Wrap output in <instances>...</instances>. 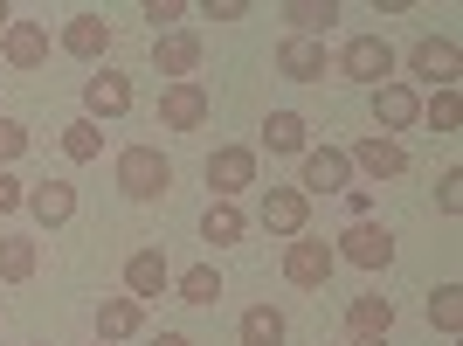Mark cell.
<instances>
[{
  "label": "cell",
  "instance_id": "9c48e42d",
  "mask_svg": "<svg viewBox=\"0 0 463 346\" xmlns=\"http://www.w3.org/2000/svg\"><path fill=\"white\" fill-rule=\"evenodd\" d=\"M132 111V77H125V70H111V62H104V70H97V77H83V118H125Z\"/></svg>",
  "mask_w": 463,
  "mask_h": 346
},
{
  "label": "cell",
  "instance_id": "4316f807",
  "mask_svg": "<svg viewBox=\"0 0 463 346\" xmlns=\"http://www.w3.org/2000/svg\"><path fill=\"white\" fill-rule=\"evenodd\" d=\"M62 153H70V159L83 167V159H97V153H104V132H97L90 118H70V125H62Z\"/></svg>",
  "mask_w": 463,
  "mask_h": 346
},
{
  "label": "cell",
  "instance_id": "603a6c76",
  "mask_svg": "<svg viewBox=\"0 0 463 346\" xmlns=\"http://www.w3.org/2000/svg\"><path fill=\"white\" fill-rule=\"evenodd\" d=\"M35 264H42L35 235H0V284H28Z\"/></svg>",
  "mask_w": 463,
  "mask_h": 346
},
{
  "label": "cell",
  "instance_id": "d6986e66",
  "mask_svg": "<svg viewBox=\"0 0 463 346\" xmlns=\"http://www.w3.org/2000/svg\"><path fill=\"white\" fill-rule=\"evenodd\" d=\"M138 326H146V305H138V298H104V305H97V346L132 340Z\"/></svg>",
  "mask_w": 463,
  "mask_h": 346
},
{
  "label": "cell",
  "instance_id": "d590c367",
  "mask_svg": "<svg viewBox=\"0 0 463 346\" xmlns=\"http://www.w3.org/2000/svg\"><path fill=\"white\" fill-rule=\"evenodd\" d=\"M153 346H194V340H187V332H159Z\"/></svg>",
  "mask_w": 463,
  "mask_h": 346
},
{
  "label": "cell",
  "instance_id": "83f0119b",
  "mask_svg": "<svg viewBox=\"0 0 463 346\" xmlns=\"http://www.w3.org/2000/svg\"><path fill=\"white\" fill-rule=\"evenodd\" d=\"M429 326L436 332H463V284H443L429 298Z\"/></svg>",
  "mask_w": 463,
  "mask_h": 346
},
{
  "label": "cell",
  "instance_id": "7402d4cb",
  "mask_svg": "<svg viewBox=\"0 0 463 346\" xmlns=\"http://www.w3.org/2000/svg\"><path fill=\"white\" fill-rule=\"evenodd\" d=\"M263 146L270 153H311V125L298 111H270L263 118Z\"/></svg>",
  "mask_w": 463,
  "mask_h": 346
},
{
  "label": "cell",
  "instance_id": "7a4b0ae2",
  "mask_svg": "<svg viewBox=\"0 0 463 346\" xmlns=\"http://www.w3.org/2000/svg\"><path fill=\"white\" fill-rule=\"evenodd\" d=\"M339 77L381 91V83H394V49H387L381 35H353L346 49H339Z\"/></svg>",
  "mask_w": 463,
  "mask_h": 346
},
{
  "label": "cell",
  "instance_id": "74e56055",
  "mask_svg": "<svg viewBox=\"0 0 463 346\" xmlns=\"http://www.w3.org/2000/svg\"><path fill=\"white\" fill-rule=\"evenodd\" d=\"M346 346H387V340H360V332H353V340H346Z\"/></svg>",
  "mask_w": 463,
  "mask_h": 346
},
{
  "label": "cell",
  "instance_id": "d4e9b609",
  "mask_svg": "<svg viewBox=\"0 0 463 346\" xmlns=\"http://www.w3.org/2000/svg\"><path fill=\"white\" fill-rule=\"evenodd\" d=\"M284 312H277V305H250V312H242V346H284Z\"/></svg>",
  "mask_w": 463,
  "mask_h": 346
},
{
  "label": "cell",
  "instance_id": "1f68e13d",
  "mask_svg": "<svg viewBox=\"0 0 463 346\" xmlns=\"http://www.w3.org/2000/svg\"><path fill=\"white\" fill-rule=\"evenodd\" d=\"M21 153H28V125H21V118H0V167L21 159Z\"/></svg>",
  "mask_w": 463,
  "mask_h": 346
},
{
  "label": "cell",
  "instance_id": "3957f363",
  "mask_svg": "<svg viewBox=\"0 0 463 346\" xmlns=\"http://www.w3.org/2000/svg\"><path fill=\"white\" fill-rule=\"evenodd\" d=\"M332 270H339V256H332V243H318V235H298L284 250V284H298V291H326Z\"/></svg>",
  "mask_w": 463,
  "mask_h": 346
},
{
  "label": "cell",
  "instance_id": "f1b7e54d",
  "mask_svg": "<svg viewBox=\"0 0 463 346\" xmlns=\"http://www.w3.org/2000/svg\"><path fill=\"white\" fill-rule=\"evenodd\" d=\"M422 118L436 125V132H457V125H463V97H457V91H436V97L422 104Z\"/></svg>",
  "mask_w": 463,
  "mask_h": 346
},
{
  "label": "cell",
  "instance_id": "8fae6325",
  "mask_svg": "<svg viewBox=\"0 0 463 346\" xmlns=\"http://www.w3.org/2000/svg\"><path fill=\"white\" fill-rule=\"evenodd\" d=\"M346 159H353V173H367V180H402L408 173V146L402 139H381V132H367Z\"/></svg>",
  "mask_w": 463,
  "mask_h": 346
},
{
  "label": "cell",
  "instance_id": "4dcf8cb0",
  "mask_svg": "<svg viewBox=\"0 0 463 346\" xmlns=\"http://www.w3.org/2000/svg\"><path fill=\"white\" fill-rule=\"evenodd\" d=\"M187 14V0H146V21H153V35H174V21Z\"/></svg>",
  "mask_w": 463,
  "mask_h": 346
},
{
  "label": "cell",
  "instance_id": "44dd1931",
  "mask_svg": "<svg viewBox=\"0 0 463 346\" xmlns=\"http://www.w3.org/2000/svg\"><path fill=\"white\" fill-rule=\"evenodd\" d=\"M242 229H250V222H242V208H235V201H208V215H201V243L235 250V243H242Z\"/></svg>",
  "mask_w": 463,
  "mask_h": 346
},
{
  "label": "cell",
  "instance_id": "5b68a950",
  "mask_svg": "<svg viewBox=\"0 0 463 346\" xmlns=\"http://www.w3.org/2000/svg\"><path fill=\"white\" fill-rule=\"evenodd\" d=\"M332 256L353 264V270H387V264H394V235H387L381 222H353V229L332 243Z\"/></svg>",
  "mask_w": 463,
  "mask_h": 346
},
{
  "label": "cell",
  "instance_id": "2e32d148",
  "mask_svg": "<svg viewBox=\"0 0 463 346\" xmlns=\"http://www.w3.org/2000/svg\"><path fill=\"white\" fill-rule=\"evenodd\" d=\"M305 222H311V201L298 187H263V229L270 235H290V243H298Z\"/></svg>",
  "mask_w": 463,
  "mask_h": 346
},
{
  "label": "cell",
  "instance_id": "30bf717a",
  "mask_svg": "<svg viewBox=\"0 0 463 346\" xmlns=\"http://www.w3.org/2000/svg\"><path fill=\"white\" fill-rule=\"evenodd\" d=\"M159 125L166 132H201L208 125V91L201 83H166L159 91Z\"/></svg>",
  "mask_w": 463,
  "mask_h": 346
},
{
  "label": "cell",
  "instance_id": "9a60e30c",
  "mask_svg": "<svg viewBox=\"0 0 463 346\" xmlns=\"http://www.w3.org/2000/svg\"><path fill=\"white\" fill-rule=\"evenodd\" d=\"M277 70H284L290 83H326L332 56H326V42H311V35H284V49H277Z\"/></svg>",
  "mask_w": 463,
  "mask_h": 346
},
{
  "label": "cell",
  "instance_id": "277c9868",
  "mask_svg": "<svg viewBox=\"0 0 463 346\" xmlns=\"http://www.w3.org/2000/svg\"><path fill=\"white\" fill-rule=\"evenodd\" d=\"M408 70L422 83H436V91H457V77H463V49L449 35H422L415 49H408Z\"/></svg>",
  "mask_w": 463,
  "mask_h": 346
},
{
  "label": "cell",
  "instance_id": "cb8c5ba5",
  "mask_svg": "<svg viewBox=\"0 0 463 346\" xmlns=\"http://www.w3.org/2000/svg\"><path fill=\"white\" fill-rule=\"evenodd\" d=\"M284 21H290V35H311V42H318L332 21H339V0H290Z\"/></svg>",
  "mask_w": 463,
  "mask_h": 346
},
{
  "label": "cell",
  "instance_id": "ba28073f",
  "mask_svg": "<svg viewBox=\"0 0 463 346\" xmlns=\"http://www.w3.org/2000/svg\"><path fill=\"white\" fill-rule=\"evenodd\" d=\"M111 42H118V28L97 14V7H83V14L62 21V49H70L77 62H104V56H111Z\"/></svg>",
  "mask_w": 463,
  "mask_h": 346
},
{
  "label": "cell",
  "instance_id": "e575fe53",
  "mask_svg": "<svg viewBox=\"0 0 463 346\" xmlns=\"http://www.w3.org/2000/svg\"><path fill=\"white\" fill-rule=\"evenodd\" d=\"M346 208H353V222H367V215H373V194L367 187H346Z\"/></svg>",
  "mask_w": 463,
  "mask_h": 346
},
{
  "label": "cell",
  "instance_id": "5bb4252c",
  "mask_svg": "<svg viewBox=\"0 0 463 346\" xmlns=\"http://www.w3.org/2000/svg\"><path fill=\"white\" fill-rule=\"evenodd\" d=\"M415 118H422V97H415V83H381V91H373V125H381V139L408 132Z\"/></svg>",
  "mask_w": 463,
  "mask_h": 346
},
{
  "label": "cell",
  "instance_id": "e0dca14e",
  "mask_svg": "<svg viewBox=\"0 0 463 346\" xmlns=\"http://www.w3.org/2000/svg\"><path fill=\"white\" fill-rule=\"evenodd\" d=\"M21 208L35 215L42 229H62V222L77 215V187H70V180H35V187L21 194Z\"/></svg>",
  "mask_w": 463,
  "mask_h": 346
},
{
  "label": "cell",
  "instance_id": "ffe728a7",
  "mask_svg": "<svg viewBox=\"0 0 463 346\" xmlns=\"http://www.w3.org/2000/svg\"><path fill=\"white\" fill-rule=\"evenodd\" d=\"M346 326L360 332V340H387V326H394V298H381V291H360L346 305Z\"/></svg>",
  "mask_w": 463,
  "mask_h": 346
},
{
  "label": "cell",
  "instance_id": "4fadbf2b",
  "mask_svg": "<svg viewBox=\"0 0 463 346\" xmlns=\"http://www.w3.org/2000/svg\"><path fill=\"white\" fill-rule=\"evenodd\" d=\"M166 291H174V270H166L159 250H132V256H125V298L153 305V298H166Z\"/></svg>",
  "mask_w": 463,
  "mask_h": 346
},
{
  "label": "cell",
  "instance_id": "8d00e7d4",
  "mask_svg": "<svg viewBox=\"0 0 463 346\" xmlns=\"http://www.w3.org/2000/svg\"><path fill=\"white\" fill-rule=\"evenodd\" d=\"M7 28H14V7H7V0H0V35H7Z\"/></svg>",
  "mask_w": 463,
  "mask_h": 346
},
{
  "label": "cell",
  "instance_id": "7c38bea8",
  "mask_svg": "<svg viewBox=\"0 0 463 346\" xmlns=\"http://www.w3.org/2000/svg\"><path fill=\"white\" fill-rule=\"evenodd\" d=\"M153 70L174 83H194V70H201V35L194 28H174V35H153Z\"/></svg>",
  "mask_w": 463,
  "mask_h": 346
},
{
  "label": "cell",
  "instance_id": "f546056e",
  "mask_svg": "<svg viewBox=\"0 0 463 346\" xmlns=\"http://www.w3.org/2000/svg\"><path fill=\"white\" fill-rule=\"evenodd\" d=\"M436 208L463 215V167H443V180H436Z\"/></svg>",
  "mask_w": 463,
  "mask_h": 346
},
{
  "label": "cell",
  "instance_id": "ac0fdd59",
  "mask_svg": "<svg viewBox=\"0 0 463 346\" xmlns=\"http://www.w3.org/2000/svg\"><path fill=\"white\" fill-rule=\"evenodd\" d=\"M0 56L14 62V70H35V62H49V28H42V21H14V28L0 35Z\"/></svg>",
  "mask_w": 463,
  "mask_h": 346
},
{
  "label": "cell",
  "instance_id": "8992f818",
  "mask_svg": "<svg viewBox=\"0 0 463 346\" xmlns=\"http://www.w3.org/2000/svg\"><path fill=\"white\" fill-rule=\"evenodd\" d=\"M201 173H208L214 201H235L242 187H256V146H214Z\"/></svg>",
  "mask_w": 463,
  "mask_h": 346
},
{
  "label": "cell",
  "instance_id": "836d02e7",
  "mask_svg": "<svg viewBox=\"0 0 463 346\" xmlns=\"http://www.w3.org/2000/svg\"><path fill=\"white\" fill-rule=\"evenodd\" d=\"M250 14V0H208V21H242Z\"/></svg>",
  "mask_w": 463,
  "mask_h": 346
},
{
  "label": "cell",
  "instance_id": "52a82bcc",
  "mask_svg": "<svg viewBox=\"0 0 463 346\" xmlns=\"http://www.w3.org/2000/svg\"><path fill=\"white\" fill-rule=\"evenodd\" d=\"M353 187V159H346V146H311L305 153V173H298V194H346Z\"/></svg>",
  "mask_w": 463,
  "mask_h": 346
},
{
  "label": "cell",
  "instance_id": "484cf974",
  "mask_svg": "<svg viewBox=\"0 0 463 346\" xmlns=\"http://www.w3.org/2000/svg\"><path fill=\"white\" fill-rule=\"evenodd\" d=\"M174 291H180V305H214V298H222V270L194 264V270H180V277H174Z\"/></svg>",
  "mask_w": 463,
  "mask_h": 346
},
{
  "label": "cell",
  "instance_id": "d6a6232c",
  "mask_svg": "<svg viewBox=\"0 0 463 346\" xmlns=\"http://www.w3.org/2000/svg\"><path fill=\"white\" fill-rule=\"evenodd\" d=\"M21 194H28V187H21V180H14V173H7V167H0V215H14V208H21Z\"/></svg>",
  "mask_w": 463,
  "mask_h": 346
},
{
  "label": "cell",
  "instance_id": "6da1fadb",
  "mask_svg": "<svg viewBox=\"0 0 463 346\" xmlns=\"http://www.w3.org/2000/svg\"><path fill=\"white\" fill-rule=\"evenodd\" d=\"M118 187H125V201H159L174 187V159L159 146H125L118 153Z\"/></svg>",
  "mask_w": 463,
  "mask_h": 346
}]
</instances>
